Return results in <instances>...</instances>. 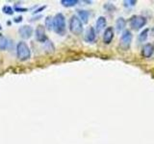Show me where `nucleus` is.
Segmentation results:
<instances>
[{
  "mask_svg": "<svg viewBox=\"0 0 154 144\" xmlns=\"http://www.w3.org/2000/svg\"><path fill=\"white\" fill-rule=\"evenodd\" d=\"M17 57L19 61L25 62L31 58V50L28 44L24 41H19L17 44Z\"/></svg>",
  "mask_w": 154,
  "mask_h": 144,
  "instance_id": "obj_1",
  "label": "nucleus"
},
{
  "mask_svg": "<svg viewBox=\"0 0 154 144\" xmlns=\"http://www.w3.org/2000/svg\"><path fill=\"white\" fill-rule=\"evenodd\" d=\"M53 30L59 35H64L66 32V18L64 14L59 13L53 17Z\"/></svg>",
  "mask_w": 154,
  "mask_h": 144,
  "instance_id": "obj_2",
  "label": "nucleus"
},
{
  "mask_svg": "<svg viewBox=\"0 0 154 144\" xmlns=\"http://www.w3.org/2000/svg\"><path fill=\"white\" fill-rule=\"evenodd\" d=\"M69 31L73 34V35L79 36L83 33L84 27H83V23L79 19V17L77 16H72L69 19Z\"/></svg>",
  "mask_w": 154,
  "mask_h": 144,
  "instance_id": "obj_3",
  "label": "nucleus"
},
{
  "mask_svg": "<svg viewBox=\"0 0 154 144\" xmlns=\"http://www.w3.org/2000/svg\"><path fill=\"white\" fill-rule=\"evenodd\" d=\"M130 27L134 30H140L146 24V18L143 16H133L129 19Z\"/></svg>",
  "mask_w": 154,
  "mask_h": 144,
  "instance_id": "obj_4",
  "label": "nucleus"
},
{
  "mask_svg": "<svg viewBox=\"0 0 154 144\" xmlns=\"http://www.w3.org/2000/svg\"><path fill=\"white\" fill-rule=\"evenodd\" d=\"M132 33L130 30H124L122 32V35L120 37V40H119V45L120 47L122 48L124 50H127L128 48L131 45V42H132Z\"/></svg>",
  "mask_w": 154,
  "mask_h": 144,
  "instance_id": "obj_5",
  "label": "nucleus"
},
{
  "mask_svg": "<svg viewBox=\"0 0 154 144\" xmlns=\"http://www.w3.org/2000/svg\"><path fill=\"white\" fill-rule=\"evenodd\" d=\"M35 37H36V40L38 42L45 43L47 41V36L45 35V29L42 25H38L37 27L36 32H35Z\"/></svg>",
  "mask_w": 154,
  "mask_h": 144,
  "instance_id": "obj_6",
  "label": "nucleus"
},
{
  "mask_svg": "<svg viewBox=\"0 0 154 144\" xmlns=\"http://www.w3.org/2000/svg\"><path fill=\"white\" fill-rule=\"evenodd\" d=\"M33 28L31 26L29 25H23L21 26L20 28L18 29V33L19 35H20V37L22 38H24V40H27V38H30L33 35Z\"/></svg>",
  "mask_w": 154,
  "mask_h": 144,
  "instance_id": "obj_7",
  "label": "nucleus"
},
{
  "mask_svg": "<svg viewBox=\"0 0 154 144\" xmlns=\"http://www.w3.org/2000/svg\"><path fill=\"white\" fill-rule=\"evenodd\" d=\"M115 36V31L113 27H107L103 34V41L105 44H110Z\"/></svg>",
  "mask_w": 154,
  "mask_h": 144,
  "instance_id": "obj_8",
  "label": "nucleus"
},
{
  "mask_svg": "<svg viewBox=\"0 0 154 144\" xmlns=\"http://www.w3.org/2000/svg\"><path fill=\"white\" fill-rule=\"evenodd\" d=\"M154 53V45L151 43H146L142 48V56L143 58H150Z\"/></svg>",
  "mask_w": 154,
  "mask_h": 144,
  "instance_id": "obj_9",
  "label": "nucleus"
},
{
  "mask_svg": "<svg viewBox=\"0 0 154 144\" xmlns=\"http://www.w3.org/2000/svg\"><path fill=\"white\" fill-rule=\"evenodd\" d=\"M106 25H107V20H106L105 16H99L97 18V20L95 22V32L96 33H100L102 32L104 29L106 28Z\"/></svg>",
  "mask_w": 154,
  "mask_h": 144,
  "instance_id": "obj_10",
  "label": "nucleus"
},
{
  "mask_svg": "<svg viewBox=\"0 0 154 144\" xmlns=\"http://www.w3.org/2000/svg\"><path fill=\"white\" fill-rule=\"evenodd\" d=\"M96 38V32L94 27H89L86 31L85 40L87 42H94Z\"/></svg>",
  "mask_w": 154,
  "mask_h": 144,
  "instance_id": "obj_11",
  "label": "nucleus"
},
{
  "mask_svg": "<svg viewBox=\"0 0 154 144\" xmlns=\"http://www.w3.org/2000/svg\"><path fill=\"white\" fill-rule=\"evenodd\" d=\"M126 26V20H125V18L123 17H119L117 19V21H116V29H117L118 32H122L123 31V29Z\"/></svg>",
  "mask_w": 154,
  "mask_h": 144,
  "instance_id": "obj_12",
  "label": "nucleus"
},
{
  "mask_svg": "<svg viewBox=\"0 0 154 144\" xmlns=\"http://www.w3.org/2000/svg\"><path fill=\"white\" fill-rule=\"evenodd\" d=\"M89 16H90V13L88 11H85V10H79V11H78V17L82 21V23L88 22Z\"/></svg>",
  "mask_w": 154,
  "mask_h": 144,
  "instance_id": "obj_13",
  "label": "nucleus"
},
{
  "mask_svg": "<svg viewBox=\"0 0 154 144\" xmlns=\"http://www.w3.org/2000/svg\"><path fill=\"white\" fill-rule=\"evenodd\" d=\"M9 46V40L0 34V50H6Z\"/></svg>",
  "mask_w": 154,
  "mask_h": 144,
  "instance_id": "obj_14",
  "label": "nucleus"
},
{
  "mask_svg": "<svg viewBox=\"0 0 154 144\" xmlns=\"http://www.w3.org/2000/svg\"><path fill=\"white\" fill-rule=\"evenodd\" d=\"M148 33H149V29L146 28V29H143V30L140 33V35H139V40L141 41V42H144V41H146L147 40V38H148Z\"/></svg>",
  "mask_w": 154,
  "mask_h": 144,
  "instance_id": "obj_15",
  "label": "nucleus"
},
{
  "mask_svg": "<svg viewBox=\"0 0 154 144\" xmlns=\"http://www.w3.org/2000/svg\"><path fill=\"white\" fill-rule=\"evenodd\" d=\"M79 3L78 0H62L61 4L64 7H73Z\"/></svg>",
  "mask_w": 154,
  "mask_h": 144,
  "instance_id": "obj_16",
  "label": "nucleus"
},
{
  "mask_svg": "<svg viewBox=\"0 0 154 144\" xmlns=\"http://www.w3.org/2000/svg\"><path fill=\"white\" fill-rule=\"evenodd\" d=\"M45 27H46L48 30H51V29H53V17H51L50 16H48L45 17Z\"/></svg>",
  "mask_w": 154,
  "mask_h": 144,
  "instance_id": "obj_17",
  "label": "nucleus"
},
{
  "mask_svg": "<svg viewBox=\"0 0 154 144\" xmlns=\"http://www.w3.org/2000/svg\"><path fill=\"white\" fill-rule=\"evenodd\" d=\"M2 12L4 14H8V16H12V14L14 13V9L11 7V6H8V5H6V6H3L2 7Z\"/></svg>",
  "mask_w": 154,
  "mask_h": 144,
  "instance_id": "obj_18",
  "label": "nucleus"
},
{
  "mask_svg": "<svg viewBox=\"0 0 154 144\" xmlns=\"http://www.w3.org/2000/svg\"><path fill=\"white\" fill-rule=\"evenodd\" d=\"M136 4H137L136 0H125V1H123V6L125 8H132Z\"/></svg>",
  "mask_w": 154,
  "mask_h": 144,
  "instance_id": "obj_19",
  "label": "nucleus"
},
{
  "mask_svg": "<svg viewBox=\"0 0 154 144\" xmlns=\"http://www.w3.org/2000/svg\"><path fill=\"white\" fill-rule=\"evenodd\" d=\"M104 9L107 10V11H109V12H111V11H113V10H115L116 7L114 6L113 4H111V3H106L104 5Z\"/></svg>",
  "mask_w": 154,
  "mask_h": 144,
  "instance_id": "obj_20",
  "label": "nucleus"
},
{
  "mask_svg": "<svg viewBox=\"0 0 154 144\" xmlns=\"http://www.w3.org/2000/svg\"><path fill=\"white\" fill-rule=\"evenodd\" d=\"M14 10H16L17 12H26L27 11V9L26 8H19V7H17V6H16L14 7Z\"/></svg>",
  "mask_w": 154,
  "mask_h": 144,
  "instance_id": "obj_21",
  "label": "nucleus"
},
{
  "mask_svg": "<svg viewBox=\"0 0 154 144\" xmlns=\"http://www.w3.org/2000/svg\"><path fill=\"white\" fill-rule=\"evenodd\" d=\"M14 21L16 22V23H18V22H21L22 21V16H17V17H14Z\"/></svg>",
  "mask_w": 154,
  "mask_h": 144,
  "instance_id": "obj_22",
  "label": "nucleus"
},
{
  "mask_svg": "<svg viewBox=\"0 0 154 144\" xmlns=\"http://www.w3.org/2000/svg\"><path fill=\"white\" fill-rule=\"evenodd\" d=\"M46 8V6H42V7H40L38 10H36L35 12H34V14H38V13H40V12H42V11H43Z\"/></svg>",
  "mask_w": 154,
  "mask_h": 144,
  "instance_id": "obj_23",
  "label": "nucleus"
},
{
  "mask_svg": "<svg viewBox=\"0 0 154 144\" xmlns=\"http://www.w3.org/2000/svg\"><path fill=\"white\" fill-rule=\"evenodd\" d=\"M151 32H152V35L154 36V27H153V28L151 29Z\"/></svg>",
  "mask_w": 154,
  "mask_h": 144,
  "instance_id": "obj_24",
  "label": "nucleus"
},
{
  "mask_svg": "<svg viewBox=\"0 0 154 144\" xmlns=\"http://www.w3.org/2000/svg\"><path fill=\"white\" fill-rule=\"evenodd\" d=\"M1 29H2V26H1V24H0V30H1Z\"/></svg>",
  "mask_w": 154,
  "mask_h": 144,
  "instance_id": "obj_25",
  "label": "nucleus"
}]
</instances>
